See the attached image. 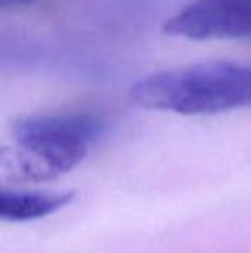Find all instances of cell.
Instances as JSON below:
<instances>
[{
    "label": "cell",
    "mask_w": 251,
    "mask_h": 253,
    "mask_svg": "<svg viewBox=\"0 0 251 253\" xmlns=\"http://www.w3.org/2000/svg\"><path fill=\"white\" fill-rule=\"evenodd\" d=\"M131 98L143 109L210 116L251 107V60H205L138 80Z\"/></svg>",
    "instance_id": "cell-1"
},
{
    "label": "cell",
    "mask_w": 251,
    "mask_h": 253,
    "mask_svg": "<svg viewBox=\"0 0 251 253\" xmlns=\"http://www.w3.org/2000/svg\"><path fill=\"white\" fill-rule=\"evenodd\" d=\"M105 131L90 112H54L17 117L10 127L17 166L31 179H52L74 169Z\"/></svg>",
    "instance_id": "cell-2"
},
{
    "label": "cell",
    "mask_w": 251,
    "mask_h": 253,
    "mask_svg": "<svg viewBox=\"0 0 251 253\" xmlns=\"http://www.w3.org/2000/svg\"><path fill=\"white\" fill-rule=\"evenodd\" d=\"M162 30L189 40L251 38V0H194L169 17Z\"/></svg>",
    "instance_id": "cell-3"
},
{
    "label": "cell",
    "mask_w": 251,
    "mask_h": 253,
    "mask_svg": "<svg viewBox=\"0 0 251 253\" xmlns=\"http://www.w3.org/2000/svg\"><path fill=\"white\" fill-rule=\"evenodd\" d=\"M72 191H0V217L5 222H24L47 217L72 200Z\"/></svg>",
    "instance_id": "cell-4"
},
{
    "label": "cell",
    "mask_w": 251,
    "mask_h": 253,
    "mask_svg": "<svg viewBox=\"0 0 251 253\" xmlns=\"http://www.w3.org/2000/svg\"><path fill=\"white\" fill-rule=\"evenodd\" d=\"M36 0H0L2 7H9V5H26V3H33Z\"/></svg>",
    "instance_id": "cell-5"
}]
</instances>
